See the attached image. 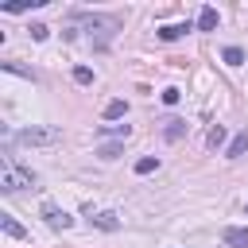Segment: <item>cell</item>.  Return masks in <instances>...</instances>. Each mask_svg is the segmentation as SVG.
<instances>
[{
	"instance_id": "obj_1",
	"label": "cell",
	"mask_w": 248,
	"mask_h": 248,
	"mask_svg": "<svg viewBox=\"0 0 248 248\" xmlns=\"http://www.w3.org/2000/svg\"><path fill=\"white\" fill-rule=\"evenodd\" d=\"M16 140H19L23 147H54V143L62 140V128H54V124H31V128H23Z\"/></svg>"
},
{
	"instance_id": "obj_2",
	"label": "cell",
	"mask_w": 248,
	"mask_h": 248,
	"mask_svg": "<svg viewBox=\"0 0 248 248\" xmlns=\"http://www.w3.org/2000/svg\"><path fill=\"white\" fill-rule=\"evenodd\" d=\"M31 182H35V174L23 170V167H16L12 155H4V163H0V190L4 194H16L19 186H31Z\"/></svg>"
},
{
	"instance_id": "obj_3",
	"label": "cell",
	"mask_w": 248,
	"mask_h": 248,
	"mask_svg": "<svg viewBox=\"0 0 248 248\" xmlns=\"http://www.w3.org/2000/svg\"><path fill=\"white\" fill-rule=\"evenodd\" d=\"M43 217H46V225H50V229H70V225H74V217H70V213H62L58 205H50V202H43Z\"/></svg>"
},
{
	"instance_id": "obj_4",
	"label": "cell",
	"mask_w": 248,
	"mask_h": 248,
	"mask_svg": "<svg viewBox=\"0 0 248 248\" xmlns=\"http://www.w3.org/2000/svg\"><path fill=\"white\" fill-rule=\"evenodd\" d=\"M221 240H225L229 248H248V229H240V225H229V229L221 232Z\"/></svg>"
},
{
	"instance_id": "obj_5",
	"label": "cell",
	"mask_w": 248,
	"mask_h": 248,
	"mask_svg": "<svg viewBox=\"0 0 248 248\" xmlns=\"http://www.w3.org/2000/svg\"><path fill=\"white\" fill-rule=\"evenodd\" d=\"M244 151H248V128H244V132H236V136L229 140V147H225V159H240Z\"/></svg>"
},
{
	"instance_id": "obj_6",
	"label": "cell",
	"mask_w": 248,
	"mask_h": 248,
	"mask_svg": "<svg viewBox=\"0 0 248 248\" xmlns=\"http://www.w3.org/2000/svg\"><path fill=\"white\" fill-rule=\"evenodd\" d=\"M0 229H4L12 240H23V236H27V229H23V225H19L12 213H0Z\"/></svg>"
},
{
	"instance_id": "obj_7",
	"label": "cell",
	"mask_w": 248,
	"mask_h": 248,
	"mask_svg": "<svg viewBox=\"0 0 248 248\" xmlns=\"http://www.w3.org/2000/svg\"><path fill=\"white\" fill-rule=\"evenodd\" d=\"M186 128H190L186 120H178V116H170V120L163 124V136H167V140L174 143V140H182V136H186Z\"/></svg>"
},
{
	"instance_id": "obj_8",
	"label": "cell",
	"mask_w": 248,
	"mask_h": 248,
	"mask_svg": "<svg viewBox=\"0 0 248 248\" xmlns=\"http://www.w3.org/2000/svg\"><path fill=\"white\" fill-rule=\"evenodd\" d=\"M186 31H190V23H163L155 35H159L163 43H170V39H178V35H186Z\"/></svg>"
},
{
	"instance_id": "obj_9",
	"label": "cell",
	"mask_w": 248,
	"mask_h": 248,
	"mask_svg": "<svg viewBox=\"0 0 248 248\" xmlns=\"http://www.w3.org/2000/svg\"><path fill=\"white\" fill-rule=\"evenodd\" d=\"M97 132H101V136H116V140H120V143H124V140H128V136H132V124H101V128H97Z\"/></svg>"
},
{
	"instance_id": "obj_10",
	"label": "cell",
	"mask_w": 248,
	"mask_h": 248,
	"mask_svg": "<svg viewBox=\"0 0 248 248\" xmlns=\"http://www.w3.org/2000/svg\"><path fill=\"white\" fill-rule=\"evenodd\" d=\"M198 27H202V31H213V27H217V8L205 4V8L198 12Z\"/></svg>"
},
{
	"instance_id": "obj_11",
	"label": "cell",
	"mask_w": 248,
	"mask_h": 248,
	"mask_svg": "<svg viewBox=\"0 0 248 248\" xmlns=\"http://www.w3.org/2000/svg\"><path fill=\"white\" fill-rule=\"evenodd\" d=\"M120 116H128V105L116 97V101H108V105H105V120H120Z\"/></svg>"
},
{
	"instance_id": "obj_12",
	"label": "cell",
	"mask_w": 248,
	"mask_h": 248,
	"mask_svg": "<svg viewBox=\"0 0 248 248\" xmlns=\"http://www.w3.org/2000/svg\"><path fill=\"white\" fill-rule=\"evenodd\" d=\"M93 225H97V229H108V232H112V229H120L116 213H97V217H93Z\"/></svg>"
},
{
	"instance_id": "obj_13",
	"label": "cell",
	"mask_w": 248,
	"mask_h": 248,
	"mask_svg": "<svg viewBox=\"0 0 248 248\" xmlns=\"http://www.w3.org/2000/svg\"><path fill=\"white\" fill-rule=\"evenodd\" d=\"M221 58H225L229 66H240V62H244V50H240V46H225V50H221Z\"/></svg>"
},
{
	"instance_id": "obj_14",
	"label": "cell",
	"mask_w": 248,
	"mask_h": 248,
	"mask_svg": "<svg viewBox=\"0 0 248 248\" xmlns=\"http://www.w3.org/2000/svg\"><path fill=\"white\" fill-rule=\"evenodd\" d=\"M205 143H209V147H221V143H225V124H213L209 136H205Z\"/></svg>"
},
{
	"instance_id": "obj_15",
	"label": "cell",
	"mask_w": 248,
	"mask_h": 248,
	"mask_svg": "<svg viewBox=\"0 0 248 248\" xmlns=\"http://www.w3.org/2000/svg\"><path fill=\"white\" fill-rule=\"evenodd\" d=\"M155 167H159V159H155V155H143V159H136V174H151Z\"/></svg>"
},
{
	"instance_id": "obj_16",
	"label": "cell",
	"mask_w": 248,
	"mask_h": 248,
	"mask_svg": "<svg viewBox=\"0 0 248 248\" xmlns=\"http://www.w3.org/2000/svg\"><path fill=\"white\" fill-rule=\"evenodd\" d=\"M74 81L78 85H93V70L89 66H74Z\"/></svg>"
},
{
	"instance_id": "obj_17",
	"label": "cell",
	"mask_w": 248,
	"mask_h": 248,
	"mask_svg": "<svg viewBox=\"0 0 248 248\" xmlns=\"http://www.w3.org/2000/svg\"><path fill=\"white\" fill-rule=\"evenodd\" d=\"M120 147H124V143H116V140H112V143H101V147H97V155H101V159H116V155H120Z\"/></svg>"
},
{
	"instance_id": "obj_18",
	"label": "cell",
	"mask_w": 248,
	"mask_h": 248,
	"mask_svg": "<svg viewBox=\"0 0 248 248\" xmlns=\"http://www.w3.org/2000/svg\"><path fill=\"white\" fill-rule=\"evenodd\" d=\"M159 97H163V105H178V101H182V89H174V85H170V89H163Z\"/></svg>"
},
{
	"instance_id": "obj_19",
	"label": "cell",
	"mask_w": 248,
	"mask_h": 248,
	"mask_svg": "<svg viewBox=\"0 0 248 248\" xmlns=\"http://www.w3.org/2000/svg\"><path fill=\"white\" fill-rule=\"evenodd\" d=\"M46 35H50L46 23H31V39H46Z\"/></svg>"
}]
</instances>
